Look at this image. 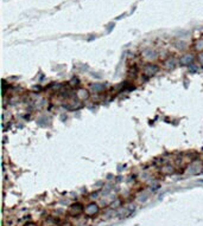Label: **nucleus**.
Returning <instances> with one entry per match:
<instances>
[{
	"label": "nucleus",
	"mask_w": 203,
	"mask_h": 226,
	"mask_svg": "<svg viewBox=\"0 0 203 226\" xmlns=\"http://www.w3.org/2000/svg\"><path fill=\"white\" fill-rule=\"evenodd\" d=\"M84 212V207H83L81 204H73L70 207H69V216H71V217H78L81 213Z\"/></svg>",
	"instance_id": "nucleus-1"
},
{
	"label": "nucleus",
	"mask_w": 203,
	"mask_h": 226,
	"mask_svg": "<svg viewBox=\"0 0 203 226\" xmlns=\"http://www.w3.org/2000/svg\"><path fill=\"white\" fill-rule=\"evenodd\" d=\"M98 212H99V206L95 203H90L84 207V214L87 217H94Z\"/></svg>",
	"instance_id": "nucleus-2"
},
{
	"label": "nucleus",
	"mask_w": 203,
	"mask_h": 226,
	"mask_svg": "<svg viewBox=\"0 0 203 226\" xmlns=\"http://www.w3.org/2000/svg\"><path fill=\"white\" fill-rule=\"evenodd\" d=\"M143 71L146 76H152V75H154V74L158 71V68L154 65V64H146Z\"/></svg>",
	"instance_id": "nucleus-3"
},
{
	"label": "nucleus",
	"mask_w": 203,
	"mask_h": 226,
	"mask_svg": "<svg viewBox=\"0 0 203 226\" xmlns=\"http://www.w3.org/2000/svg\"><path fill=\"white\" fill-rule=\"evenodd\" d=\"M58 225H60L58 220L56 218H53V217H48L43 221V226H58Z\"/></svg>",
	"instance_id": "nucleus-4"
},
{
	"label": "nucleus",
	"mask_w": 203,
	"mask_h": 226,
	"mask_svg": "<svg viewBox=\"0 0 203 226\" xmlns=\"http://www.w3.org/2000/svg\"><path fill=\"white\" fill-rule=\"evenodd\" d=\"M78 98H87L89 95H88V91L84 90V89H80V90L77 91V95H76Z\"/></svg>",
	"instance_id": "nucleus-5"
},
{
	"label": "nucleus",
	"mask_w": 203,
	"mask_h": 226,
	"mask_svg": "<svg viewBox=\"0 0 203 226\" xmlns=\"http://www.w3.org/2000/svg\"><path fill=\"white\" fill-rule=\"evenodd\" d=\"M195 49L197 51H200V52H203V39H200V40H197L195 43Z\"/></svg>",
	"instance_id": "nucleus-6"
},
{
	"label": "nucleus",
	"mask_w": 203,
	"mask_h": 226,
	"mask_svg": "<svg viewBox=\"0 0 203 226\" xmlns=\"http://www.w3.org/2000/svg\"><path fill=\"white\" fill-rule=\"evenodd\" d=\"M198 60H200V63L203 65V52H200V54H198Z\"/></svg>",
	"instance_id": "nucleus-7"
},
{
	"label": "nucleus",
	"mask_w": 203,
	"mask_h": 226,
	"mask_svg": "<svg viewBox=\"0 0 203 226\" xmlns=\"http://www.w3.org/2000/svg\"><path fill=\"white\" fill-rule=\"evenodd\" d=\"M25 226H38L37 224H35V223H27Z\"/></svg>",
	"instance_id": "nucleus-8"
}]
</instances>
